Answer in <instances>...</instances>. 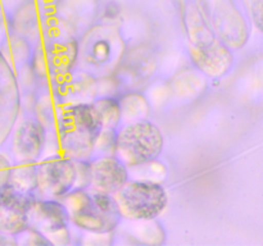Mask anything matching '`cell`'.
<instances>
[{
  "instance_id": "7",
  "label": "cell",
  "mask_w": 263,
  "mask_h": 246,
  "mask_svg": "<svg viewBox=\"0 0 263 246\" xmlns=\"http://www.w3.org/2000/svg\"><path fill=\"white\" fill-rule=\"evenodd\" d=\"M32 192L10 182L0 186V232L18 236L28 228V212L35 201Z\"/></svg>"
},
{
  "instance_id": "3",
  "label": "cell",
  "mask_w": 263,
  "mask_h": 246,
  "mask_svg": "<svg viewBox=\"0 0 263 246\" xmlns=\"http://www.w3.org/2000/svg\"><path fill=\"white\" fill-rule=\"evenodd\" d=\"M163 135L154 123L138 119L116 133L115 151L128 167L152 163L163 150Z\"/></svg>"
},
{
  "instance_id": "6",
  "label": "cell",
  "mask_w": 263,
  "mask_h": 246,
  "mask_svg": "<svg viewBox=\"0 0 263 246\" xmlns=\"http://www.w3.org/2000/svg\"><path fill=\"white\" fill-rule=\"evenodd\" d=\"M77 167L71 158L50 156L37 164V187L48 199H61L76 187Z\"/></svg>"
},
{
  "instance_id": "1",
  "label": "cell",
  "mask_w": 263,
  "mask_h": 246,
  "mask_svg": "<svg viewBox=\"0 0 263 246\" xmlns=\"http://www.w3.org/2000/svg\"><path fill=\"white\" fill-rule=\"evenodd\" d=\"M63 204L71 223L97 235L112 232L122 218L113 195L73 189L64 196Z\"/></svg>"
},
{
  "instance_id": "2",
  "label": "cell",
  "mask_w": 263,
  "mask_h": 246,
  "mask_svg": "<svg viewBox=\"0 0 263 246\" xmlns=\"http://www.w3.org/2000/svg\"><path fill=\"white\" fill-rule=\"evenodd\" d=\"M103 131L91 104H74L62 112L58 120L59 141L71 159L84 160L92 153Z\"/></svg>"
},
{
  "instance_id": "14",
  "label": "cell",
  "mask_w": 263,
  "mask_h": 246,
  "mask_svg": "<svg viewBox=\"0 0 263 246\" xmlns=\"http://www.w3.org/2000/svg\"><path fill=\"white\" fill-rule=\"evenodd\" d=\"M12 164L5 155L0 154V186L8 183L12 176Z\"/></svg>"
},
{
  "instance_id": "4",
  "label": "cell",
  "mask_w": 263,
  "mask_h": 246,
  "mask_svg": "<svg viewBox=\"0 0 263 246\" xmlns=\"http://www.w3.org/2000/svg\"><path fill=\"white\" fill-rule=\"evenodd\" d=\"M121 217L128 220H153L166 209L168 196L162 184L153 181H127L115 195Z\"/></svg>"
},
{
  "instance_id": "8",
  "label": "cell",
  "mask_w": 263,
  "mask_h": 246,
  "mask_svg": "<svg viewBox=\"0 0 263 246\" xmlns=\"http://www.w3.org/2000/svg\"><path fill=\"white\" fill-rule=\"evenodd\" d=\"M79 54V45L74 38L57 40L46 44L36 51L33 64L40 76H57L72 69Z\"/></svg>"
},
{
  "instance_id": "11",
  "label": "cell",
  "mask_w": 263,
  "mask_h": 246,
  "mask_svg": "<svg viewBox=\"0 0 263 246\" xmlns=\"http://www.w3.org/2000/svg\"><path fill=\"white\" fill-rule=\"evenodd\" d=\"M10 183L23 191L33 192L37 187V164L36 161L21 160L12 168Z\"/></svg>"
},
{
  "instance_id": "10",
  "label": "cell",
  "mask_w": 263,
  "mask_h": 246,
  "mask_svg": "<svg viewBox=\"0 0 263 246\" xmlns=\"http://www.w3.org/2000/svg\"><path fill=\"white\" fill-rule=\"evenodd\" d=\"M46 132L37 119L23 120L17 128L13 140V150L18 161H36L45 146Z\"/></svg>"
},
{
  "instance_id": "12",
  "label": "cell",
  "mask_w": 263,
  "mask_h": 246,
  "mask_svg": "<svg viewBox=\"0 0 263 246\" xmlns=\"http://www.w3.org/2000/svg\"><path fill=\"white\" fill-rule=\"evenodd\" d=\"M92 108L97 112L103 128H115L122 119L121 102L115 97H102L92 102Z\"/></svg>"
},
{
  "instance_id": "5",
  "label": "cell",
  "mask_w": 263,
  "mask_h": 246,
  "mask_svg": "<svg viewBox=\"0 0 263 246\" xmlns=\"http://www.w3.org/2000/svg\"><path fill=\"white\" fill-rule=\"evenodd\" d=\"M69 215L55 199L35 200L28 212V227L45 236L50 243L69 242Z\"/></svg>"
},
{
  "instance_id": "15",
  "label": "cell",
  "mask_w": 263,
  "mask_h": 246,
  "mask_svg": "<svg viewBox=\"0 0 263 246\" xmlns=\"http://www.w3.org/2000/svg\"><path fill=\"white\" fill-rule=\"evenodd\" d=\"M120 10H121V8L117 3H115V2L108 3L107 7H105L104 14H105V17H108V18H116L118 14H120Z\"/></svg>"
},
{
  "instance_id": "9",
  "label": "cell",
  "mask_w": 263,
  "mask_h": 246,
  "mask_svg": "<svg viewBox=\"0 0 263 246\" xmlns=\"http://www.w3.org/2000/svg\"><path fill=\"white\" fill-rule=\"evenodd\" d=\"M127 181V166L118 156H100L90 163L89 187L91 191L115 195Z\"/></svg>"
},
{
  "instance_id": "13",
  "label": "cell",
  "mask_w": 263,
  "mask_h": 246,
  "mask_svg": "<svg viewBox=\"0 0 263 246\" xmlns=\"http://www.w3.org/2000/svg\"><path fill=\"white\" fill-rule=\"evenodd\" d=\"M91 59L97 63H103L109 58L110 45L105 40H99L91 46Z\"/></svg>"
}]
</instances>
